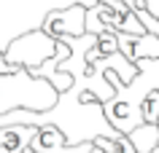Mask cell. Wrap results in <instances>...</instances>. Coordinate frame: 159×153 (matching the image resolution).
Segmentation results:
<instances>
[{"instance_id": "1", "label": "cell", "mask_w": 159, "mask_h": 153, "mask_svg": "<svg viewBox=\"0 0 159 153\" xmlns=\"http://www.w3.org/2000/svg\"><path fill=\"white\" fill-rule=\"evenodd\" d=\"M138 78L124 83L116 73H108L111 86L116 89L113 100L102 105L105 118L119 134L129 137L138 126H143V102L154 91H159V59H138Z\"/></svg>"}, {"instance_id": "2", "label": "cell", "mask_w": 159, "mask_h": 153, "mask_svg": "<svg viewBox=\"0 0 159 153\" xmlns=\"http://www.w3.org/2000/svg\"><path fill=\"white\" fill-rule=\"evenodd\" d=\"M70 6L94 8L97 0H0V51L6 54L11 43L41 30L51 11H62Z\"/></svg>"}, {"instance_id": "3", "label": "cell", "mask_w": 159, "mask_h": 153, "mask_svg": "<svg viewBox=\"0 0 159 153\" xmlns=\"http://www.w3.org/2000/svg\"><path fill=\"white\" fill-rule=\"evenodd\" d=\"M59 100V91L46 78L33 75L30 70L19 67L16 73L0 75V116L14 110L49 113Z\"/></svg>"}, {"instance_id": "4", "label": "cell", "mask_w": 159, "mask_h": 153, "mask_svg": "<svg viewBox=\"0 0 159 153\" xmlns=\"http://www.w3.org/2000/svg\"><path fill=\"white\" fill-rule=\"evenodd\" d=\"M59 40H54L51 35H46L43 30H35L30 35H22L6 49V62L14 70L25 67L30 73H35L38 67H43L46 62L57 54Z\"/></svg>"}, {"instance_id": "5", "label": "cell", "mask_w": 159, "mask_h": 153, "mask_svg": "<svg viewBox=\"0 0 159 153\" xmlns=\"http://www.w3.org/2000/svg\"><path fill=\"white\" fill-rule=\"evenodd\" d=\"M86 11L89 8H84V6H70V8H62V11H51L41 30L46 35H51L54 40H62L67 35L84 38L86 35Z\"/></svg>"}, {"instance_id": "6", "label": "cell", "mask_w": 159, "mask_h": 153, "mask_svg": "<svg viewBox=\"0 0 159 153\" xmlns=\"http://www.w3.org/2000/svg\"><path fill=\"white\" fill-rule=\"evenodd\" d=\"M94 142H84V145H67L62 129L57 126H41L35 134L30 151L35 153H92Z\"/></svg>"}, {"instance_id": "7", "label": "cell", "mask_w": 159, "mask_h": 153, "mask_svg": "<svg viewBox=\"0 0 159 153\" xmlns=\"http://www.w3.org/2000/svg\"><path fill=\"white\" fill-rule=\"evenodd\" d=\"M38 126H3L0 129V148L8 153H25L33 145Z\"/></svg>"}, {"instance_id": "8", "label": "cell", "mask_w": 159, "mask_h": 153, "mask_svg": "<svg viewBox=\"0 0 159 153\" xmlns=\"http://www.w3.org/2000/svg\"><path fill=\"white\" fill-rule=\"evenodd\" d=\"M135 153H154L159 148V124H143L129 134Z\"/></svg>"}, {"instance_id": "9", "label": "cell", "mask_w": 159, "mask_h": 153, "mask_svg": "<svg viewBox=\"0 0 159 153\" xmlns=\"http://www.w3.org/2000/svg\"><path fill=\"white\" fill-rule=\"evenodd\" d=\"M138 59H159V38L157 35L132 38V62H138Z\"/></svg>"}, {"instance_id": "10", "label": "cell", "mask_w": 159, "mask_h": 153, "mask_svg": "<svg viewBox=\"0 0 159 153\" xmlns=\"http://www.w3.org/2000/svg\"><path fill=\"white\" fill-rule=\"evenodd\" d=\"M94 148H100V151H105V153H135L129 137H116V140H111V137H97V140H94Z\"/></svg>"}, {"instance_id": "11", "label": "cell", "mask_w": 159, "mask_h": 153, "mask_svg": "<svg viewBox=\"0 0 159 153\" xmlns=\"http://www.w3.org/2000/svg\"><path fill=\"white\" fill-rule=\"evenodd\" d=\"M97 54L100 57H111V54H116L119 51V32L113 30H105L102 35H97Z\"/></svg>"}, {"instance_id": "12", "label": "cell", "mask_w": 159, "mask_h": 153, "mask_svg": "<svg viewBox=\"0 0 159 153\" xmlns=\"http://www.w3.org/2000/svg\"><path fill=\"white\" fill-rule=\"evenodd\" d=\"M143 121L146 124H159V91H154L143 102Z\"/></svg>"}, {"instance_id": "13", "label": "cell", "mask_w": 159, "mask_h": 153, "mask_svg": "<svg viewBox=\"0 0 159 153\" xmlns=\"http://www.w3.org/2000/svg\"><path fill=\"white\" fill-rule=\"evenodd\" d=\"M8 73H16V70H14L8 62H6V54L0 51V75H8Z\"/></svg>"}, {"instance_id": "14", "label": "cell", "mask_w": 159, "mask_h": 153, "mask_svg": "<svg viewBox=\"0 0 159 153\" xmlns=\"http://www.w3.org/2000/svg\"><path fill=\"white\" fill-rule=\"evenodd\" d=\"M92 153H105V151H100V148H92Z\"/></svg>"}, {"instance_id": "15", "label": "cell", "mask_w": 159, "mask_h": 153, "mask_svg": "<svg viewBox=\"0 0 159 153\" xmlns=\"http://www.w3.org/2000/svg\"><path fill=\"white\" fill-rule=\"evenodd\" d=\"M25 153H35V151H30V148H27V151H25Z\"/></svg>"}, {"instance_id": "16", "label": "cell", "mask_w": 159, "mask_h": 153, "mask_svg": "<svg viewBox=\"0 0 159 153\" xmlns=\"http://www.w3.org/2000/svg\"><path fill=\"white\" fill-rule=\"evenodd\" d=\"M154 153H159V148H157V151H154Z\"/></svg>"}]
</instances>
